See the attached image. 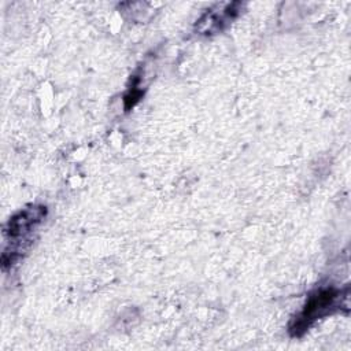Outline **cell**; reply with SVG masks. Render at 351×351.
<instances>
[{"label":"cell","mask_w":351,"mask_h":351,"mask_svg":"<svg viewBox=\"0 0 351 351\" xmlns=\"http://www.w3.org/2000/svg\"><path fill=\"white\" fill-rule=\"evenodd\" d=\"M337 296L339 291L333 288L319 289L315 293H313L307 299L302 313L295 318L293 324L291 325V333L293 336H300L314 319L322 317L329 311L330 307L335 306Z\"/></svg>","instance_id":"1"}]
</instances>
